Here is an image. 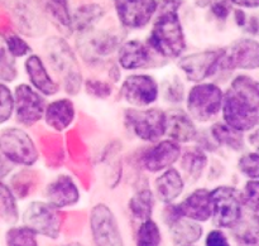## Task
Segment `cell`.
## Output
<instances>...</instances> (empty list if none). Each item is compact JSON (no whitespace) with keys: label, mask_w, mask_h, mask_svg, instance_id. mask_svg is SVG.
I'll use <instances>...</instances> for the list:
<instances>
[{"label":"cell","mask_w":259,"mask_h":246,"mask_svg":"<svg viewBox=\"0 0 259 246\" xmlns=\"http://www.w3.org/2000/svg\"><path fill=\"white\" fill-rule=\"evenodd\" d=\"M225 48L206 50L180 58L179 67L191 82H202L222 71Z\"/></svg>","instance_id":"obj_10"},{"label":"cell","mask_w":259,"mask_h":246,"mask_svg":"<svg viewBox=\"0 0 259 246\" xmlns=\"http://www.w3.org/2000/svg\"><path fill=\"white\" fill-rule=\"evenodd\" d=\"M40 12L63 35L73 33L70 0H35Z\"/></svg>","instance_id":"obj_23"},{"label":"cell","mask_w":259,"mask_h":246,"mask_svg":"<svg viewBox=\"0 0 259 246\" xmlns=\"http://www.w3.org/2000/svg\"><path fill=\"white\" fill-rule=\"evenodd\" d=\"M233 19H234V23L237 24V27L244 28L245 24L248 22V14L245 12V9H242V8H235L232 12Z\"/></svg>","instance_id":"obj_47"},{"label":"cell","mask_w":259,"mask_h":246,"mask_svg":"<svg viewBox=\"0 0 259 246\" xmlns=\"http://www.w3.org/2000/svg\"><path fill=\"white\" fill-rule=\"evenodd\" d=\"M223 121L230 128L245 134L259 125V110L244 103L230 91L224 92L222 108Z\"/></svg>","instance_id":"obj_16"},{"label":"cell","mask_w":259,"mask_h":246,"mask_svg":"<svg viewBox=\"0 0 259 246\" xmlns=\"http://www.w3.org/2000/svg\"><path fill=\"white\" fill-rule=\"evenodd\" d=\"M124 125L141 140L156 143L166 135V111L158 108H129L124 111Z\"/></svg>","instance_id":"obj_5"},{"label":"cell","mask_w":259,"mask_h":246,"mask_svg":"<svg viewBox=\"0 0 259 246\" xmlns=\"http://www.w3.org/2000/svg\"><path fill=\"white\" fill-rule=\"evenodd\" d=\"M83 87H85L86 93L89 96L100 99V100L110 97L114 90L113 85L110 82L98 80V78H89V80L83 81Z\"/></svg>","instance_id":"obj_43"},{"label":"cell","mask_w":259,"mask_h":246,"mask_svg":"<svg viewBox=\"0 0 259 246\" xmlns=\"http://www.w3.org/2000/svg\"><path fill=\"white\" fill-rule=\"evenodd\" d=\"M185 188V179L177 169L169 168L162 171L154 182V191L159 201L172 204L182 194Z\"/></svg>","instance_id":"obj_25"},{"label":"cell","mask_w":259,"mask_h":246,"mask_svg":"<svg viewBox=\"0 0 259 246\" xmlns=\"http://www.w3.org/2000/svg\"><path fill=\"white\" fill-rule=\"evenodd\" d=\"M14 115L23 126H33L42 120L46 110L45 97L28 83H19L14 88Z\"/></svg>","instance_id":"obj_14"},{"label":"cell","mask_w":259,"mask_h":246,"mask_svg":"<svg viewBox=\"0 0 259 246\" xmlns=\"http://www.w3.org/2000/svg\"><path fill=\"white\" fill-rule=\"evenodd\" d=\"M232 5L242 9H258L259 0H229Z\"/></svg>","instance_id":"obj_49"},{"label":"cell","mask_w":259,"mask_h":246,"mask_svg":"<svg viewBox=\"0 0 259 246\" xmlns=\"http://www.w3.org/2000/svg\"><path fill=\"white\" fill-rule=\"evenodd\" d=\"M207 7H209L210 14L212 15V18L222 23L227 22L233 12V5L229 0H211L209 2Z\"/></svg>","instance_id":"obj_44"},{"label":"cell","mask_w":259,"mask_h":246,"mask_svg":"<svg viewBox=\"0 0 259 246\" xmlns=\"http://www.w3.org/2000/svg\"><path fill=\"white\" fill-rule=\"evenodd\" d=\"M240 194L244 209L250 214L259 215V179H247Z\"/></svg>","instance_id":"obj_37"},{"label":"cell","mask_w":259,"mask_h":246,"mask_svg":"<svg viewBox=\"0 0 259 246\" xmlns=\"http://www.w3.org/2000/svg\"><path fill=\"white\" fill-rule=\"evenodd\" d=\"M37 236L35 232L24 225H13L5 232V246H39Z\"/></svg>","instance_id":"obj_36"},{"label":"cell","mask_w":259,"mask_h":246,"mask_svg":"<svg viewBox=\"0 0 259 246\" xmlns=\"http://www.w3.org/2000/svg\"><path fill=\"white\" fill-rule=\"evenodd\" d=\"M185 246H196V245H185Z\"/></svg>","instance_id":"obj_52"},{"label":"cell","mask_w":259,"mask_h":246,"mask_svg":"<svg viewBox=\"0 0 259 246\" xmlns=\"http://www.w3.org/2000/svg\"><path fill=\"white\" fill-rule=\"evenodd\" d=\"M38 183L37 173L29 169H22L10 178V189L17 199H25L32 193Z\"/></svg>","instance_id":"obj_34"},{"label":"cell","mask_w":259,"mask_h":246,"mask_svg":"<svg viewBox=\"0 0 259 246\" xmlns=\"http://www.w3.org/2000/svg\"><path fill=\"white\" fill-rule=\"evenodd\" d=\"M162 95L168 104L177 105L182 103L185 100V86L181 78L176 75L167 78L162 86Z\"/></svg>","instance_id":"obj_38"},{"label":"cell","mask_w":259,"mask_h":246,"mask_svg":"<svg viewBox=\"0 0 259 246\" xmlns=\"http://www.w3.org/2000/svg\"><path fill=\"white\" fill-rule=\"evenodd\" d=\"M121 43L120 34L109 29H98L96 27L77 33L76 38L77 53L90 66L105 63L118 52Z\"/></svg>","instance_id":"obj_3"},{"label":"cell","mask_w":259,"mask_h":246,"mask_svg":"<svg viewBox=\"0 0 259 246\" xmlns=\"http://www.w3.org/2000/svg\"><path fill=\"white\" fill-rule=\"evenodd\" d=\"M58 246H82V245H81L80 242H67V244H62Z\"/></svg>","instance_id":"obj_51"},{"label":"cell","mask_w":259,"mask_h":246,"mask_svg":"<svg viewBox=\"0 0 259 246\" xmlns=\"http://www.w3.org/2000/svg\"><path fill=\"white\" fill-rule=\"evenodd\" d=\"M238 169L247 179H259V153L255 151L243 153L238 159Z\"/></svg>","instance_id":"obj_40"},{"label":"cell","mask_w":259,"mask_h":246,"mask_svg":"<svg viewBox=\"0 0 259 246\" xmlns=\"http://www.w3.org/2000/svg\"><path fill=\"white\" fill-rule=\"evenodd\" d=\"M180 163H181V169L184 171L185 176L190 181H197L201 178L202 173L206 169L209 158L205 151L200 146H192V148L186 149L180 157Z\"/></svg>","instance_id":"obj_31"},{"label":"cell","mask_w":259,"mask_h":246,"mask_svg":"<svg viewBox=\"0 0 259 246\" xmlns=\"http://www.w3.org/2000/svg\"><path fill=\"white\" fill-rule=\"evenodd\" d=\"M228 91L259 110V80L247 73H239L230 81Z\"/></svg>","instance_id":"obj_28"},{"label":"cell","mask_w":259,"mask_h":246,"mask_svg":"<svg viewBox=\"0 0 259 246\" xmlns=\"http://www.w3.org/2000/svg\"><path fill=\"white\" fill-rule=\"evenodd\" d=\"M243 29H244L250 37H259V18L255 17V15L248 17V22Z\"/></svg>","instance_id":"obj_46"},{"label":"cell","mask_w":259,"mask_h":246,"mask_svg":"<svg viewBox=\"0 0 259 246\" xmlns=\"http://www.w3.org/2000/svg\"><path fill=\"white\" fill-rule=\"evenodd\" d=\"M45 197L48 204L61 210L77 205L81 193L72 177L68 174H60L46 186Z\"/></svg>","instance_id":"obj_19"},{"label":"cell","mask_w":259,"mask_h":246,"mask_svg":"<svg viewBox=\"0 0 259 246\" xmlns=\"http://www.w3.org/2000/svg\"><path fill=\"white\" fill-rule=\"evenodd\" d=\"M259 70V39L243 37L234 40L229 48H225L222 62V71H257Z\"/></svg>","instance_id":"obj_12"},{"label":"cell","mask_w":259,"mask_h":246,"mask_svg":"<svg viewBox=\"0 0 259 246\" xmlns=\"http://www.w3.org/2000/svg\"><path fill=\"white\" fill-rule=\"evenodd\" d=\"M13 168H14V164L10 163V162L3 156L2 152H0V181L7 178V177L12 173Z\"/></svg>","instance_id":"obj_48"},{"label":"cell","mask_w":259,"mask_h":246,"mask_svg":"<svg viewBox=\"0 0 259 246\" xmlns=\"http://www.w3.org/2000/svg\"><path fill=\"white\" fill-rule=\"evenodd\" d=\"M14 114V93L9 86L0 82V125L12 119Z\"/></svg>","instance_id":"obj_42"},{"label":"cell","mask_w":259,"mask_h":246,"mask_svg":"<svg viewBox=\"0 0 259 246\" xmlns=\"http://www.w3.org/2000/svg\"><path fill=\"white\" fill-rule=\"evenodd\" d=\"M205 246H232V244L224 230L217 227L207 232L205 237Z\"/></svg>","instance_id":"obj_45"},{"label":"cell","mask_w":259,"mask_h":246,"mask_svg":"<svg viewBox=\"0 0 259 246\" xmlns=\"http://www.w3.org/2000/svg\"><path fill=\"white\" fill-rule=\"evenodd\" d=\"M0 152L14 166L32 167L39 158V152L32 136L17 126L0 131Z\"/></svg>","instance_id":"obj_7"},{"label":"cell","mask_w":259,"mask_h":246,"mask_svg":"<svg viewBox=\"0 0 259 246\" xmlns=\"http://www.w3.org/2000/svg\"><path fill=\"white\" fill-rule=\"evenodd\" d=\"M120 97L133 108H147L159 97V85L156 78L146 73L129 75L120 87Z\"/></svg>","instance_id":"obj_13"},{"label":"cell","mask_w":259,"mask_h":246,"mask_svg":"<svg viewBox=\"0 0 259 246\" xmlns=\"http://www.w3.org/2000/svg\"><path fill=\"white\" fill-rule=\"evenodd\" d=\"M182 0H158L147 44L156 55L166 60L181 57L186 50V38L182 27L180 9Z\"/></svg>","instance_id":"obj_1"},{"label":"cell","mask_w":259,"mask_h":246,"mask_svg":"<svg viewBox=\"0 0 259 246\" xmlns=\"http://www.w3.org/2000/svg\"><path fill=\"white\" fill-rule=\"evenodd\" d=\"M4 42L7 48V51L9 52V55L14 58H22L25 56H29L30 53V45L28 44L27 40L19 34V33L15 32H8L4 35Z\"/></svg>","instance_id":"obj_39"},{"label":"cell","mask_w":259,"mask_h":246,"mask_svg":"<svg viewBox=\"0 0 259 246\" xmlns=\"http://www.w3.org/2000/svg\"><path fill=\"white\" fill-rule=\"evenodd\" d=\"M18 220L19 207L17 204V197L8 184L0 182V221L13 226L17 225Z\"/></svg>","instance_id":"obj_33"},{"label":"cell","mask_w":259,"mask_h":246,"mask_svg":"<svg viewBox=\"0 0 259 246\" xmlns=\"http://www.w3.org/2000/svg\"><path fill=\"white\" fill-rule=\"evenodd\" d=\"M116 55L118 66L126 71L143 70L156 65L152 48L138 39H129L121 43Z\"/></svg>","instance_id":"obj_18"},{"label":"cell","mask_w":259,"mask_h":246,"mask_svg":"<svg viewBox=\"0 0 259 246\" xmlns=\"http://www.w3.org/2000/svg\"><path fill=\"white\" fill-rule=\"evenodd\" d=\"M90 230L95 246H124L118 220L105 204H98L91 209Z\"/></svg>","instance_id":"obj_11"},{"label":"cell","mask_w":259,"mask_h":246,"mask_svg":"<svg viewBox=\"0 0 259 246\" xmlns=\"http://www.w3.org/2000/svg\"><path fill=\"white\" fill-rule=\"evenodd\" d=\"M166 135L176 143L185 144L196 140L199 131L187 111L171 109L166 111Z\"/></svg>","instance_id":"obj_20"},{"label":"cell","mask_w":259,"mask_h":246,"mask_svg":"<svg viewBox=\"0 0 259 246\" xmlns=\"http://www.w3.org/2000/svg\"><path fill=\"white\" fill-rule=\"evenodd\" d=\"M224 91L214 82H199L186 96V111L194 120L207 123L222 113Z\"/></svg>","instance_id":"obj_4"},{"label":"cell","mask_w":259,"mask_h":246,"mask_svg":"<svg viewBox=\"0 0 259 246\" xmlns=\"http://www.w3.org/2000/svg\"><path fill=\"white\" fill-rule=\"evenodd\" d=\"M119 23L126 29H143L153 20L158 0H113Z\"/></svg>","instance_id":"obj_15"},{"label":"cell","mask_w":259,"mask_h":246,"mask_svg":"<svg viewBox=\"0 0 259 246\" xmlns=\"http://www.w3.org/2000/svg\"><path fill=\"white\" fill-rule=\"evenodd\" d=\"M247 140L249 143V145L253 148V151L259 153V125L255 126L252 131H249V135H248Z\"/></svg>","instance_id":"obj_50"},{"label":"cell","mask_w":259,"mask_h":246,"mask_svg":"<svg viewBox=\"0 0 259 246\" xmlns=\"http://www.w3.org/2000/svg\"><path fill=\"white\" fill-rule=\"evenodd\" d=\"M182 216L202 224L211 220L212 200L211 193L206 188L195 189L186 199L179 204Z\"/></svg>","instance_id":"obj_22"},{"label":"cell","mask_w":259,"mask_h":246,"mask_svg":"<svg viewBox=\"0 0 259 246\" xmlns=\"http://www.w3.org/2000/svg\"><path fill=\"white\" fill-rule=\"evenodd\" d=\"M24 70L30 86L43 96H55L60 91V85L48 73L42 58L37 55H29L24 62Z\"/></svg>","instance_id":"obj_21"},{"label":"cell","mask_w":259,"mask_h":246,"mask_svg":"<svg viewBox=\"0 0 259 246\" xmlns=\"http://www.w3.org/2000/svg\"><path fill=\"white\" fill-rule=\"evenodd\" d=\"M154 206H156V197L149 188L139 189L128 202L129 211L139 221L152 219Z\"/></svg>","instance_id":"obj_32"},{"label":"cell","mask_w":259,"mask_h":246,"mask_svg":"<svg viewBox=\"0 0 259 246\" xmlns=\"http://www.w3.org/2000/svg\"><path fill=\"white\" fill-rule=\"evenodd\" d=\"M22 221L33 232L51 240L58 239L62 229L60 210L47 201L30 202L23 212Z\"/></svg>","instance_id":"obj_8"},{"label":"cell","mask_w":259,"mask_h":246,"mask_svg":"<svg viewBox=\"0 0 259 246\" xmlns=\"http://www.w3.org/2000/svg\"><path fill=\"white\" fill-rule=\"evenodd\" d=\"M181 146L179 143L164 139L144 149L138 158L141 168L151 173H158L174 166L181 157Z\"/></svg>","instance_id":"obj_17"},{"label":"cell","mask_w":259,"mask_h":246,"mask_svg":"<svg viewBox=\"0 0 259 246\" xmlns=\"http://www.w3.org/2000/svg\"><path fill=\"white\" fill-rule=\"evenodd\" d=\"M105 17V9L99 3H86L80 5L71 14L73 32L82 33L95 28Z\"/></svg>","instance_id":"obj_26"},{"label":"cell","mask_w":259,"mask_h":246,"mask_svg":"<svg viewBox=\"0 0 259 246\" xmlns=\"http://www.w3.org/2000/svg\"><path fill=\"white\" fill-rule=\"evenodd\" d=\"M75 105L70 99H57L46 105L45 119L47 126L55 131H65L75 120Z\"/></svg>","instance_id":"obj_24"},{"label":"cell","mask_w":259,"mask_h":246,"mask_svg":"<svg viewBox=\"0 0 259 246\" xmlns=\"http://www.w3.org/2000/svg\"><path fill=\"white\" fill-rule=\"evenodd\" d=\"M212 200V224L215 227L230 230L244 216L240 189L233 186H219L210 191Z\"/></svg>","instance_id":"obj_6"},{"label":"cell","mask_w":259,"mask_h":246,"mask_svg":"<svg viewBox=\"0 0 259 246\" xmlns=\"http://www.w3.org/2000/svg\"><path fill=\"white\" fill-rule=\"evenodd\" d=\"M45 53L50 67L62 80L65 92L70 96L77 95L83 86V78L77 56L67 40L61 35L47 38L45 42Z\"/></svg>","instance_id":"obj_2"},{"label":"cell","mask_w":259,"mask_h":246,"mask_svg":"<svg viewBox=\"0 0 259 246\" xmlns=\"http://www.w3.org/2000/svg\"><path fill=\"white\" fill-rule=\"evenodd\" d=\"M172 241L176 246L195 245L204 235V227L200 222L181 217L175 224L168 226Z\"/></svg>","instance_id":"obj_29"},{"label":"cell","mask_w":259,"mask_h":246,"mask_svg":"<svg viewBox=\"0 0 259 246\" xmlns=\"http://www.w3.org/2000/svg\"><path fill=\"white\" fill-rule=\"evenodd\" d=\"M18 77L15 58L9 55L4 45H0V82L9 83Z\"/></svg>","instance_id":"obj_41"},{"label":"cell","mask_w":259,"mask_h":246,"mask_svg":"<svg viewBox=\"0 0 259 246\" xmlns=\"http://www.w3.org/2000/svg\"><path fill=\"white\" fill-rule=\"evenodd\" d=\"M7 8L19 34L39 38L47 32V19L35 0H7Z\"/></svg>","instance_id":"obj_9"},{"label":"cell","mask_w":259,"mask_h":246,"mask_svg":"<svg viewBox=\"0 0 259 246\" xmlns=\"http://www.w3.org/2000/svg\"><path fill=\"white\" fill-rule=\"evenodd\" d=\"M162 232L154 220L141 221L136 234V246H161Z\"/></svg>","instance_id":"obj_35"},{"label":"cell","mask_w":259,"mask_h":246,"mask_svg":"<svg viewBox=\"0 0 259 246\" xmlns=\"http://www.w3.org/2000/svg\"><path fill=\"white\" fill-rule=\"evenodd\" d=\"M230 231L237 246H259V215L244 214Z\"/></svg>","instance_id":"obj_30"},{"label":"cell","mask_w":259,"mask_h":246,"mask_svg":"<svg viewBox=\"0 0 259 246\" xmlns=\"http://www.w3.org/2000/svg\"><path fill=\"white\" fill-rule=\"evenodd\" d=\"M210 136L218 146L227 148L232 152H237V153L244 151L245 144H247L244 134L230 128L224 121L212 124L210 128Z\"/></svg>","instance_id":"obj_27"}]
</instances>
